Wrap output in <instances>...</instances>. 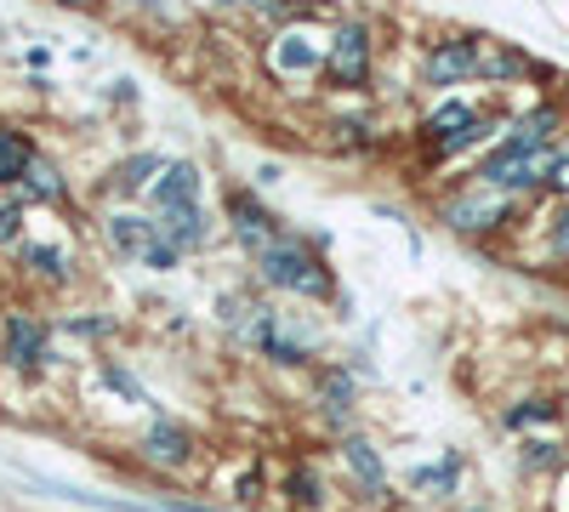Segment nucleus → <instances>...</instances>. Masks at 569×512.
<instances>
[{
  "label": "nucleus",
  "mask_w": 569,
  "mask_h": 512,
  "mask_svg": "<svg viewBox=\"0 0 569 512\" xmlns=\"http://www.w3.org/2000/svg\"><path fill=\"white\" fill-rule=\"evenodd\" d=\"M547 171H552V160H541V149L525 143V137H507V143L479 165V177L496 182V189H530V182L547 177Z\"/></svg>",
  "instance_id": "obj_2"
},
{
  "label": "nucleus",
  "mask_w": 569,
  "mask_h": 512,
  "mask_svg": "<svg viewBox=\"0 0 569 512\" xmlns=\"http://www.w3.org/2000/svg\"><path fill=\"white\" fill-rule=\"evenodd\" d=\"M257 7H268V12H273V7H284V0H257Z\"/></svg>",
  "instance_id": "obj_24"
},
{
  "label": "nucleus",
  "mask_w": 569,
  "mask_h": 512,
  "mask_svg": "<svg viewBox=\"0 0 569 512\" xmlns=\"http://www.w3.org/2000/svg\"><path fill=\"white\" fill-rule=\"evenodd\" d=\"M547 182H552V189H558V194L569 200V154H558V160H552V171H547Z\"/></svg>",
  "instance_id": "obj_20"
},
{
  "label": "nucleus",
  "mask_w": 569,
  "mask_h": 512,
  "mask_svg": "<svg viewBox=\"0 0 569 512\" xmlns=\"http://www.w3.org/2000/svg\"><path fill=\"white\" fill-rule=\"evenodd\" d=\"M342 450H348V461H353V473H359L365 484H382V461H376V450H370L365 439H348Z\"/></svg>",
  "instance_id": "obj_15"
},
{
  "label": "nucleus",
  "mask_w": 569,
  "mask_h": 512,
  "mask_svg": "<svg viewBox=\"0 0 569 512\" xmlns=\"http://www.w3.org/2000/svg\"><path fill=\"white\" fill-rule=\"evenodd\" d=\"M23 257H29V262H34V268H46V273H52V279H63V273H69V262H63V257H58V251H46V245H29V251H23Z\"/></svg>",
  "instance_id": "obj_18"
},
{
  "label": "nucleus",
  "mask_w": 569,
  "mask_h": 512,
  "mask_svg": "<svg viewBox=\"0 0 569 512\" xmlns=\"http://www.w3.org/2000/svg\"><path fill=\"white\" fill-rule=\"evenodd\" d=\"M63 7H86V0H63Z\"/></svg>",
  "instance_id": "obj_25"
},
{
  "label": "nucleus",
  "mask_w": 569,
  "mask_h": 512,
  "mask_svg": "<svg viewBox=\"0 0 569 512\" xmlns=\"http://www.w3.org/2000/svg\"><path fill=\"white\" fill-rule=\"evenodd\" d=\"M23 171H29V143L0 131V182H23Z\"/></svg>",
  "instance_id": "obj_14"
},
{
  "label": "nucleus",
  "mask_w": 569,
  "mask_h": 512,
  "mask_svg": "<svg viewBox=\"0 0 569 512\" xmlns=\"http://www.w3.org/2000/svg\"><path fill=\"white\" fill-rule=\"evenodd\" d=\"M291 501H302V506H319L325 495H319V479L302 468V473H291Z\"/></svg>",
  "instance_id": "obj_17"
},
{
  "label": "nucleus",
  "mask_w": 569,
  "mask_h": 512,
  "mask_svg": "<svg viewBox=\"0 0 569 512\" xmlns=\"http://www.w3.org/2000/svg\"><path fill=\"white\" fill-rule=\"evenodd\" d=\"M552 245H558V257H569V205H563V217L552 228Z\"/></svg>",
  "instance_id": "obj_23"
},
{
  "label": "nucleus",
  "mask_w": 569,
  "mask_h": 512,
  "mask_svg": "<svg viewBox=\"0 0 569 512\" xmlns=\"http://www.w3.org/2000/svg\"><path fill=\"white\" fill-rule=\"evenodd\" d=\"M109 240H114V251H126V257H149V251L160 245V222L114 217V222H109Z\"/></svg>",
  "instance_id": "obj_7"
},
{
  "label": "nucleus",
  "mask_w": 569,
  "mask_h": 512,
  "mask_svg": "<svg viewBox=\"0 0 569 512\" xmlns=\"http://www.w3.org/2000/svg\"><path fill=\"white\" fill-rule=\"evenodd\" d=\"M188 450H194V439H188V428H177V422H160V428L149 433V455L166 461V468H182Z\"/></svg>",
  "instance_id": "obj_10"
},
{
  "label": "nucleus",
  "mask_w": 569,
  "mask_h": 512,
  "mask_svg": "<svg viewBox=\"0 0 569 512\" xmlns=\"http://www.w3.org/2000/svg\"><path fill=\"white\" fill-rule=\"evenodd\" d=\"M330 69H337L342 86H365V74H370V40H365L359 23L337 29V40H330Z\"/></svg>",
  "instance_id": "obj_3"
},
{
  "label": "nucleus",
  "mask_w": 569,
  "mask_h": 512,
  "mask_svg": "<svg viewBox=\"0 0 569 512\" xmlns=\"http://www.w3.org/2000/svg\"><path fill=\"white\" fill-rule=\"evenodd\" d=\"M7 359L12 364H40L46 359V331H40V324L34 319H7Z\"/></svg>",
  "instance_id": "obj_8"
},
{
  "label": "nucleus",
  "mask_w": 569,
  "mask_h": 512,
  "mask_svg": "<svg viewBox=\"0 0 569 512\" xmlns=\"http://www.w3.org/2000/svg\"><path fill=\"white\" fill-rule=\"evenodd\" d=\"M142 262H149V268H171V262H177V245H166V240H160V245H154L149 257H142Z\"/></svg>",
  "instance_id": "obj_22"
},
{
  "label": "nucleus",
  "mask_w": 569,
  "mask_h": 512,
  "mask_svg": "<svg viewBox=\"0 0 569 512\" xmlns=\"http://www.w3.org/2000/svg\"><path fill=\"white\" fill-rule=\"evenodd\" d=\"M233 228H240V240H246V245H257V251H268V245H273L268 217H262L257 205H246V200H233Z\"/></svg>",
  "instance_id": "obj_12"
},
{
  "label": "nucleus",
  "mask_w": 569,
  "mask_h": 512,
  "mask_svg": "<svg viewBox=\"0 0 569 512\" xmlns=\"http://www.w3.org/2000/svg\"><path fill=\"white\" fill-rule=\"evenodd\" d=\"M319 63V46L308 40V34H284L279 46H273V69L279 74H308Z\"/></svg>",
  "instance_id": "obj_9"
},
{
  "label": "nucleus",
  "mask_w": 569,
  "mask_h": 512,
  "mask_svg": "<svg viewBox=\"0 0 569 512\" xmlns=\"http://www.w3.org/2000/svg\"><path fill=\"white\" fill-rule=\"evenodd\" d=\"M194 194H200V171L188 165V160L166 165V171H160V182H154V200H160V211H177V205H194Z\"/></svg>",
  "instance_id": "obj_5"
},
{
  "label": "nucleus",
  "mask_w": 569,
  "mask_h": 512,
  "mask_svg": "<svg viewBox=\"0 0 569 512\" xmlns=\"http://www.w3.org/2000/svg\"><path fill=\"white\" fill-rule=\"evenodd\" d=\"M18 217H23L18 205H0V245H7V240L18 234Z\"/></svg>",
  "instance_id": "obj_21"
},
{
  "label": "nucleus",
  "mask_w": 569,
  "mask_h": 512,
  "mask_svg": "<svg viewBox=\"0 0 569 512\" xmlns=\"http://www.w3.org/2000/svg\"><path fill=\"white\" fill-rule=\"evenodd\" d=\"M501 217V205L490 200V194H461L456 205H450V222L461 228V234H472V228H490Z\"/></svg>",
  "instance_id": "obj_11"
},
{
  "label": "nucleus",
  "mask_w": 569,
  "mask_h": 512,
  "mask_svg": "<svg viewBox=\"0 0 569 512\" xmlns=\"http://www.w3.org/2000/svg\"><path fill=\"white\" fill-rule=\"evenodd\" d=\"M456 126H472V114H467V103H445L433 120H427V137H445V143H450V137H456Z\"/></svg>",
  "instance_id": "obj_16"
},
{
  "label": "nucleus",
  "mask_w": 569,
  "mask_h": 512,
  "mask_svg": "<svg viewBox=\"0 0 569 512\" xmlns=\"http://www.w3.org/2000/svg\"><path fill=\"white\" fill-rule=\"evenodd\" d=\"M262 279H268V285H279V291H302V297H319L330 285L325 268L313 262V251H302L297 240H273L262 251Z\"/></svg>",
  "instance_id": "obj_1"
},
{
  "label": "nucleus",
  "mask_w": 569,
  "mask_h": 512,
  "mask_svg": "<svg viewBox=\"0 0 569 512\" xmlns=\"http://www.w3.org/2000/svg\"><path fill=\"white\" fill-rule=\"evenodd\" d=\"M154 171H166L160 154H137V160H126V165L114 171V189H120V194H137V189H149Z\"/></svg>",
  "instance_id": "obj_13"
},
{
  "label": "nucleus",
  "mask_w": 569,
  "mask_h": 512,
  "mask_svg": "<svg viewBox=\"0 0 569 512\" xmlns=\"http://www.w3.org/2000/svg\"><path fill=\"white\" fill-rule=\"evenodd\" d=\"M472 69H485L479 40H445L439 52H433V63H427V80L450 86V80H461V74H472Z\"/></svg>",
  "instance_id": "obj_4"
},
{
  "label": "nucleus",
  "mask_w": 569,
  "mask_h": 512,
  "mask_svg": "<svg viewBox=\"0 0 569 512\" xmlns=\"http://www.w3.org/2000/svg\"><path fill=\"white\" fill-rule=\"evenodd\" d=\"M541 415H552V404H547V399H530L525 410H512L507 422H512V428H525V422H541Z\"/></svg>",
  "instance_id": "obj_19"
},
{
  "label": "nucleus",
  "mask_w": 569,
  "mask_h": 512,
  "mask_svg": "<svg viewBox=\"0 0 569 512\" xmlns=\"http://www.w3.org/2000/svg\"><path fill=\"white\" fill-rule=\"evenodd\" d=\"M160 240H166V245H177V251H194V245H206V222H200V211H194V205L160 211Z\"/></svg>",
  "instance_id": "obj_6"
}]
</instances>
